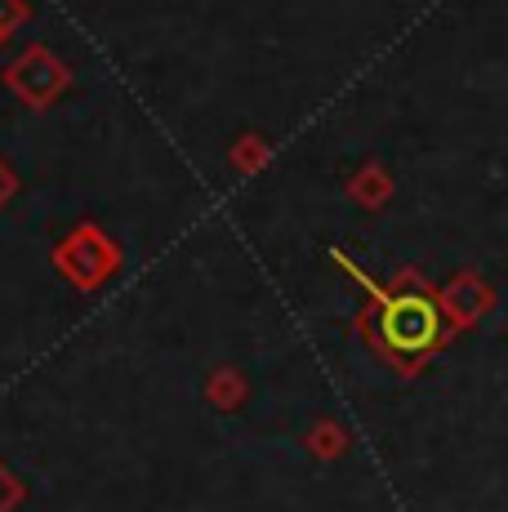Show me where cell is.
Masks as SVG:
<instances>
[{"label": "cell", "mask_w": 508, "mask_h": 512, "mask_svg": "<svg viewBox=\"0 0 508 512\" xmlns=\"http://www.w3.org/2000/svg\"><path fill=\"white\" fill-rule=\"evenodd\" d=\"M67 81H72V76H67V67L58 63L45 45H32L27 54H18V63L5 72V85L23 98V103H32V107L54 103V98L67 90Z\"/></svg>", "instance_id": "obj_1"}, {"label": "cell", "mask_w": 508, "mask_h": 512, "mask_svg": "<svg viewBox=\"0 0 508 512\" xmlns=\"http://www.w3.org/2000/svg\"><path fill=\"white\" fill-rule=\"evenodd\" d=\"M384 334H388V343H393V348H402V352H415V348H424V343H433V334H437L433 303H428V299H397V303H388Z\"/></svg>", "instance_id": "obj_2"}, {"label": "cell", "mask_w": 508, "mask_h": 512, "mask_svg": "<svg viewBox=\"0 0 508 512\" xmlns=\"http://www.w3.org/2000/svg\"><path fill=\"white\" fill-rule=\"evenodd\" d=\"M58 263H63L67 272H76V277H81V285H90L94 277H99V268H107V263H112V250H107V241L99 232H76L72 241L63 245V250H58Z\"/></svg>", "instance_id": "obj_3"}, {"label": "cell", "mask_w": 508, "mask_h": 512, "mask_svg": "<svg viewBox=\"0 0 508 512\" xmlns=\"http://www.w3.org/2000/svg\"><path fill=\"white\" fill-rule=\"evenodd\" d=\"M27 18V0H0V45L14 36V27Z\"/></svg>", "instance_id": "obj_4"}, {"label": "cell", "mask_w": 508, "mask_h": 512, "mask_svg": "<svg viewBox=\"0 0 508 512\" xmlns=\"http://www.w3.org/2000/svg\"><path fill=\"white\" fill-rule=\"evenodd\" d=\"M14 187H18V179H14V170H9L5 161H0V205L9 201V196H14Z\"/></svg>", "instance_id": "obj_5"}]
</instances>
